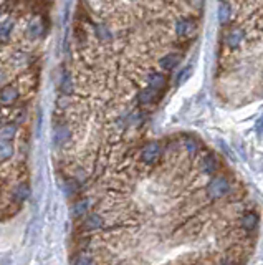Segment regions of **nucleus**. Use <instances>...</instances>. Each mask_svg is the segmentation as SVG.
<instances>
[{"label":"nucleus","mask_w":263,"mask_h":265,"mask_svg":"<svg viewBox=\"0 0 263 265\" xmlns=\"http://www.w3.org/2000/svg\"><path fill=\"white\" fill-rule=\"evenodd\" d=\"M205 191H207V197H209V199L217 201V199H222V197H225L227 194H229L230 184H229V181H227L225 178H214L207 184Z\"/></svg>","instance_id":"1"},{"label":"nucleus","mask_w":263,"mask_h":265,"mask_svg":"<svg viewBox=\"0 0 263 265\" xmlns=\"http://www.w3.org/2000/svg\"><path fill=\"white\" fill-rule=\"evenodd\" d=\"M159 156H161V143L151 141V143H147L146 146L142 148L141 161H142V163H146V164H156L159 161Z\"/></svg>","instance_id":"2"},{"label":"nucleus","mask_w":263,"mask_h":265,"mask_svg":"<svg viewBox=\"0 0 263 265\" xmlns=\"http://www.w3.org/2000/svg\"><path fill=\"white\" fill-rule=\"evenodd\" d=\"M195 28H197V23L190 17H182L175 22V35L179 38H189L195 32Z\"/></svg>","instance_id":"3"},{"label":"nucleus","mask_w":263,"mask_h":265,"mask_svg":"<svg viewBox=\"0 0 263 265\" xmlns=\"http://www.w3.org/2000/svg\"><path fill=\"white\" fill-rule=\"evenodd\" d=\"M245 38V30L240 28V27H235L232 28L229 33H227L225 37V45L229 46V48H239V46L242 45V41H244Z\"/></svg>","instance_id":"4"},{"label":"nucleus","mask_w":263,"mask_h":265,"mask_svg":"<svg viewBox=\"0 0 263 265\" xmlns=\"http://www.w3.org/2000/svg\"><path fill=\"white\" fill-rule=\"evenodd\" d=\"M17 98H18V91H17V88L12 85H7L0 90V105L2 106L13 105V103L17 101Z\"/></svg>","instance_id":"5"},{"label":"nucleus","mask_w":263,"mask_h":265,"mask_svg":"<svg viewBox=\"0 0 263 265\" xmlns=\"http://www.w3.org/2000/svg\"><path fill=\"white\" fill-rule=\"evenodd\" d=\"M200 169H202L204 174L212 176L219 171V161L214 154H205L202 158V163H200Z\"/></svg>","instance_id":"6"},{"label":"nucleus","mask_w":263,"mask_h":265,"mask_svg":"<svg viewBox=\"0 0 263 265\" xmlns=\"http://www.w3.org/2000/svg\"><path fill=\"white\" fill-rule=\"evenodd\" d=\"M179 61H180V55L179 53H167V55H164L161 60H159V68H162L166 71H171L179 65Z\"/></svg>","instance_id":"7"},{"label":"nucleus","mask_w":263,"mask_h":265,"mask_svg":"<svg viewBox=\"0 0 263 265\" xmlns=\"http://www.w3.org/2000/svg\"><path fill=\"white\" fill-rule=\"evenodd\" d=\"M147 85L149 88H152V90H162L164 86H166V76H164L161 71H152V73H149L147 76Z\"/></svg>","instance_id":"8"},{"label":"nucleus","mask_w":263,"mask_h":265,"mask_svg":"<svg viewBox=\"0 0 263 265\" xmlns=\"http://www.w3.org/2000/svg\"><path fill=\"white\" fill-rule=\"evenodd\" d=\"M157 100V91L152 90V88H144V90L139 91L137 95V103L139 105H151V103H154Z\"/></svg>","instance_id":"9"},{"label":"nucleus","mask_w":263,"mask_h":265,"mask_svg":"<svg viewBox=\"0 0 263 265\" xmlns=\"http://www.w3.org/2000/svg\"><path fill=\"white\" fill-rule=\"evenodd\" d=\"M240 226L245 231H254V229L259 226V216L255 212H247V214L242 216L240 219Z\"/></svg>","instance_id":"10"},{"label":"nucleus","mask_w":263,"mask_h":265,"mask_svg":"<svg viewBox=\"0 0 263 265\" xmlns=\"http://www.w3.org/2000/svg\"><path fill=\"white\" fill-rule=\"evenodd\" d=\"M83 227L86 229V231H95V229L103 227V217L100 214L91 212V214H88L86 219L83 221Z\"/></svg>","instance_id":"11"},{"label":"nucleus","mask_w":263,"mask_h":265,"mask_svg":"<svg viewBox=\"0 0 263 265\" xmlns=\"http://www.w3.org/2000/svg\"><path fill=\"white\" fill-rule=\"evenodd\" d=\"M70 139V129L66 126H58L55 129V136H53V141L58 148L65 146V143Z\"/></svg>","instance_id":"12"},{"label":"nucleus","mask_w":263,"mask_h":265,"mask_svg":"<svg viewBox=\"0 0 263 265\" xmlns=\"http://www.w3.org/2000/svg\"><path fill=\"white\" fill-rule=\"evenodd\" d=\"M43 22H42V18L40 17H35L32 18V22H30L28 25V33H30V37L32 38H38V37H42V33H43Z\"/></svg>","instance_id":"13"},{"label":"nucleus","mask_w":263,"mask_h":265,"mask_svg":"<svg viewBox=\"0 0 263 265\" xmlns=\"http://www.w3.org/2000/svg\"><path fill=\"white\" fill-rule=\"evenodd\" d=\"M12 196H13V199L17 201V202H23V201H27L28 197H30V188H28V184H18L17 188L13 189L12 192Z\"/></svg>","instance_id":"14"},{"label":"nucleus","mask_w":263,"mask_h":265,"mask_svg":"<svg viewBox=\"0 0 263 265\" xmlns=\"http://www.w3.org/2000/svg\"><path fill=\"white\" fill-rule=\"evenodd\" d=\"M230 15H232V7L229 2H222L220 7H219V22L222 25H227V22L230 20Z\"/></svg>","instance_id":"15"},{"label":"nucleus","mask_w":263,"mask_h":265,"mask_svg":"<svg viewBox=\"0 0 263 265\" xmlns=\"http://www.w3.org/2000/svg\"><path fill=\"white\" fill-rule=\"evenodd\" d=\"M15 133H17V126L15 124H5V126L0 128V139H5V141H10L13 136H15Z\"/></svg>","instance_id":"16"},{"label":"nucleus","mask_w":263,"mask_h":265,"mask_svg":"<svg viewBox=\"0 0 263 265\" xmlns=\"http://www.w3.org/2000/svg\"><path fill=\"white\" fill-rule=\"evenodd\" d=\"M13 154V146L10 144L8 141H5V139H0V159L5 161V159H10Z\"/></svg>","instance_id":"17"},{"label":"nucleus","mask_w":263,"mask_h":265,"mask_svg":"<svg viewBox=\"0 0 263 265\" xmlns=\"http://www.w3.org/2000/svg\"><path fill=\"white\" fill-rule=\"evenodd\" d=\"M95 32H96V37L100 41H111V38H113L110 28H108L106 25H96Z\"/></svg>","instance_id":"18"},{"label":"nucleus","mask_w":263,"mask_h":265,"mask_svg":"<svg viewBox=\"0 0 263 265\" xmlns=\"http://www.w3.org/2000/svg\"><path fill=\"white\" fill-rule=\"evenodd\" d=\"M75 217H80V216H85L88 214V201H78L76 204L73 206V209H71Z\"/></svg>","instance_id":"19"},{"label":"nucleus","mask_w":263,"mask_h":265,"mask_svg":"<svg viewBox=\"0 0 263 265\" xmlns=\"http://www.w3.org/2000/svg\"><path fill=\"white\" fill-rule=\"evenodd\" d=\"M182 144H184V148L187 149L189 153H195L199 149V143L195 141L192 136H184L182 138Z\"/></svg>","instance_id":"20"},{"label":"nucleus","mask_w":263,"mask_h":265,"mask_svg":"<svg viewBox=\"0 0 263 265\" xmlns=\"http://www.w3.org/2000/svg\"><path fill=\"white\" fill-rule=\"evenodd\" d=\"M12 28H13V23H12V20H7L5 23L0 25V40L5 41L8 38V35L12 33Z\"/></svg>","instance_id":"21"},{"label":"nucleus","mask_w":263,"mask_h":265,"mask_svg":"<svg viewBox=\"0 0 263 265\" xmlns=\"http://www.w3.org/2000/svg\"><path fill=\"white\" fill-rule=\"evenodd\" d=\"M61 91H63L65 95H71V93H73V81H71L70 75H65L63 80H61Z\"/></svg>","instance_id":"22"},{"label":"nucleus","mask_w":263,"mask_h":265,"mask_svg":"<svg viewBox=\"0 0 263 265\" xmlns=\"http://www.w3.org/2000/svg\"><path fill=\"white\" fill-rule=\"evenodd\" d=\"M189 76H190V66H185V68L180 71V75L177 76V83H184Z\"/></svg>","instance_id":"23"},{"label":"nucleus","mask_w":263,"mask_h":265,"mask_svg":"<svg viewBox=\"0 0 263 265\" xmlns=\"http://www.w3.org/2000/svg\"><path fill=\"white\" fill-rule=\"evenodd\" d=\"M73 262L75 264H93L95 261H93V259H90V257H85V254H80V256L76 257Z\"/></svg>","instance_id":"24"},{"label":"nucleus","mask_w":263,"mask_h":265,"mask_svg":"<svg viewBox=\"0 0 263 265\" xmlns=\"http://www.w3.org/2000/svg\"><path fill=\"white\" fill-rule=\"evenodd\" d=\"M263 129V116L259 119V123H257V131H262Z\"/></svg>","instance_id":"25"},{"label":"nucleus","mask_w":263,"mask_h":265,"mask_svg":"<svg viewBox=\"0 0 263 265\" xmlns=\"http://www.w3.org/2000/svg\"><path fill=\"white\" fill-rule=\"evenodd\" d=\"M2 76H3V75H2V71H0V80H2Z\"/></svg>","instance_id":"26"},{"label":"nucleus","mask_w":263,"mask_h":265,"mask_svg":"<svg viewBox=\"0 0 263 265\" xmlns=\"http://www.w3.org/2000/svg\"><path fill=\"white\" fill-rule=\"evenodd\" d=\"M0 123H2V114H0Z\"/></svg>","instance_id":"27"}]
</instances>
